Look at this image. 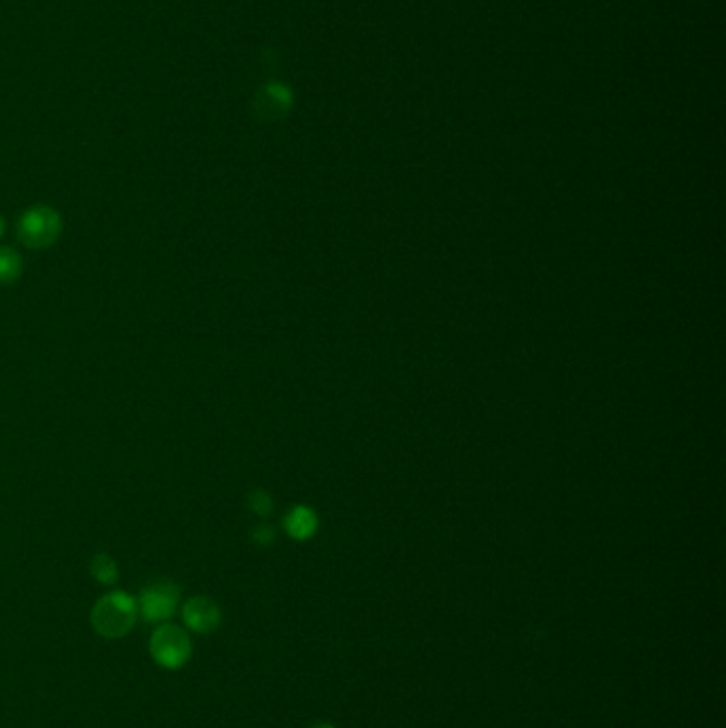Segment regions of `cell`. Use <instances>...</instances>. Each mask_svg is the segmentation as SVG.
Returning <instances> with one entry per match:
<instances>
[{"label":"cell","mask_w":726,"mask_h":728,"mask_svg":"<svg viewBox=\"0 0 726 728\" xmlns=\"http://www.w3.org/2000/svg\"><path fill=\"white\" fill-rule=\"evenodd\" d=\"M309 728H335V726L328 724V722H318V724H311Z\"/></svg>","instance_id":"7c38bea8"},{"label":"cell","mask_w":726,"mask_h":728,"mask_svg":"<svg viewBox=\"0 0 726 728\" xmlns=\"http://www.w3.org/2000/svg\"><path fill=\"white\" fill-rule=\"evenodd\" d=\"M24 273V260L13 247L0 245V286H13Z\"/></svg>","instance_id":"9c48e42d"},{"label":"cell","mask_w":726,"mask_h":728,"mask_svg":"<svg viewBox=\"0 0 726 728\" xmlns=\"http://www.w3.org/2000/svg\"><path fill=\"white\" fill-rule=\"evenodd\" d=\"M181 618L192 633L211 635L222 624V609L209 597H192L181 607Z\"/></svg>","instance_id":"5b68a950"},{"label":"cell","mask_w":726,"mask_h":728,"mask_svg":"<svg viewBox=\"0 0 726 728\" xmlns=\"http://www.w3.org/2000/svg\"><path fill=\"white\" fill-rule=\"evenodd\" d=\"M245 503H247V509H250L252 514L258 516V518L271 516L273 514V507H275L273 496L267 490H264V488L252 490L250 494H247V501Z\"/></svg>","instance_id":"30bf717a"},{"label":"cell","mask_w":726,"mask_h":728,"mask_svg":"<svg viewBox=\"0 0 726 728\" xmlns=\"http://www.w3.org/2000/svg\"><path fill=\"white\" fill-rule=\"evenodd\" d=\"M286 533L296 541H307L318 531L316 511L307 505H294L284 518Z\"/></svg>","instance_id":"52a82bcc"},{"label":"cell","mask_w":726,"mask_h":728,"mask_svg":"<svg viewBox=\"0 0 726 728\" xmlns=\"http://www.w3.org/2000/svg\"><path fill=\"white\" fill-rule=\"evenodd\" d=\"M292 107V92L284 84H269L264 86L256 98H254V109L260 120H282L288 115Z\"/></svg>","instance_id":"8992f818"},{"label":"cell","mask_w":726,"mask_h":728,"mask_svg":"<svg viewBox=\"0 0 726 728\" xmlns=\"http://www.w3.org/2000/svg\"><path fill=\"white\" fill-rule=\"evenodd\" d=\"M90 575L94 577V582H98L101 586H113L118 584L120 579V567L111 554L98 552L90 560Z\"/></svg>","instance_id":"ba28073f"},{"label":"cell","mask_w":726,"mask_h":728,"mask_svg":"<svg viewBox=\"0 0 726 728\" xmlns=\"http://www.w3.org/2000/svg\"><path fill=\"white\" fill-rule=\"evenodd\" d=\"M64 220L58 209L49 205H32L18 220V239L28 250H49L62 237Z\"/></svg>","instance_id":"7a4b0ae2"},{"label":"cell","mask_w":726,"mask_h":728,"mask_svg":"<svg viewBox=\"0 0 726 728\" xmlns=\"http://www.w3.org/2000/svg\"><path fill=\"white\" fill-rule=\"evenodd\" d=\"M139 618L137 599L124 590H113L105 597L98 599L92 607L90 622L94 631L105 639H122L132 628H135Z\"/></svg>","instance_id":"6da1fadb"},{"label":"cell","mask_w":726,"mask_h":728,"mask_svg":"<svg viewBox=\"0 0 726 728\" xmlns=\"http://www.w3.org/2000/svg\"><path fill=\"white\" fill-rule=\"evenodd\" d=\"M181 590L173 582H156L145 586L137 599L139 616L150 624L169 622L179 609Z\"/></svg>","instance_id":"277c9868"},{"label":"cell","mask_w":726,"mask_h":728,"mask_svg":"<svg viewBox=\"0 0 726 728\" xmlns=\"http://www.w3.org/2000/svg\"><path fill=\"white\" fill-rule=\"evenodd\" d=\"M5 230H7V222H5V218H3V215H0V237H3V235H5Z\"/></svg>","instance_id":"4fadbf2b"},{"label":"cell","mask_w":726,"mask_h":728,"mask_svg":"<svg viewBox=\"0 0 726 728\" xmlns=\"http://www.w3.org/2000/svg\"><path fill=\"white\" fill-rule=\"evenodd\" d=\"M275 537H277V531H275V528L271 524H267V522L256 524L252 528V541L256 545H262V548H267V545H271L275 541Z\"/></svg>","instance_id":"8fae6325"},{"label":"cell","mask_w":726,"mask_h":728,"mask_svg":"<svg viewBox=\"0 0 726 728\" xmlns=\"http://www.w3.org/2000/svg\"><path fill=\"white\" fill-rule=\"evenodd\" d=\"M150 654L162 669L177 671L188 665L192 658V639L186 628L171 622H162L150 637Z\"/></svg>","instance_id":"3957f363"}]
</instances>
